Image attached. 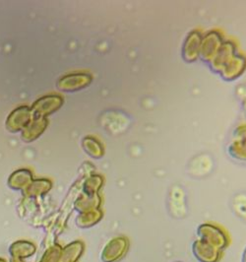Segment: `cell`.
<instances>
[{
	"instance_id": "6da1fadb",
	"label": "cell",
	"mask_w": 246,
	"mask_h": 262,
	"mask_svg": "<svg viewBox=\"0 0 246 262\" xmlns=\"http://www.w3.org/2000/svg\"><path fill=\"white\" fill-rule=\"evenodd\" d=\"M129 248V242L124 236H117L105 244L102 250L101 259L103 262L119 261L126 254Z\"/></svg>"
},
{
	"instance_id": "7a4b0ae2",
	"label": "cell",
	"mask_w": 246,
	"mask_h": 262,
	"mask_svg": "<svg viewBox=\"0 0 246 262\" xmlns=\"http://www.w3.org/2000/svg\"><path fill=\"white\" fill-rule=\"evenodd\" d=\"M200 239L208 245L221 251L229 246V238L227 235L219 229L211 225H203L199 228Z\"/></svg>"
},
{
	"instance_id": "3957f363",
	"label": "cell",
	"mask_w": 246,
	"mask_h": 262,
	"mask_svg": "<svg viewBox=\"0 0 246 262\" xmlns=\"http://www.w3.org/2000/svg\"><path fill=\"white\" fill-rule=\"evenodd\" d=\"M192 251L195 257L200 262H218L221 253L219 249H215L201 239L194 242Z\"/></svg>"
},
{
	"instance_id": "277c9868",
	"label": "cell",
	"mask_w": 246,
	"mask_h": 262,
	"mask_svg": "<svg viewBox=\"0 0 246 262\" xmlns=\"http://www.w3.org/2000/svg\"><path fill=\"white\" fill-rule=\"evenodd\" d=\"M8 251L12 258L25 260L36 253L37 247L29 241H17L11 244Z\"/></svg>"
},
{
	"instance_id": "5b68a950",
	"label": "cell",
	"mask_w": 246,
	"mask_h": 262,
	"mask_svg": "<svg viewBox=\"0 0 246 262\" xmlns=\"http://www.w3.org/2000/svg\"><path fill=\"white\" fill-rule=\"evenodd\" d=\"M85 250V245L81 241H74L61 250L60 262H77Z\"/></svg>"
},
{
	"instance_id": "8992f818",
	"label": "cell",
	"mask_w": 246,
	"mask_h": 262,
	"mask_svg": "<svg viewBox=\"0 0 246 262\" xmlns=\"http://www.w3.org/2000/svg\"><path fill=\"white\" fill-rule=\"evenodd\" d=\"M101 219V213L88 212L78 218L77 224L80 228H90Z\"/></svg>"
},
{
	"instance_id": "52a82bcc",
	"label": "cell",
	"mask_w": 246,
	"mask_h": 262,
	"mask_svg": "<svg viewBox=\"0 0 246 262\" xmlns=\"http://www.w3.org/2000/svg\"><path fill=\"white\" fill-rule=\"evenodd\" d=\"M62 247L58 244L47 249L39 262H60Z\"/></svg>"
},
{
	"instance_id": "ba28073f",
	"label": "cell",
	"mask_w": 246,
	"mask_h": 262,
	"mask_svg": "<svg viewBox=\"0 0 246 262\" xmlns=\"http://www.w3.org/2000/svg\"><path fill=\"white\" fill-rule=\"evenodd\" d=\"M10 262H24V260H21V259H17V258H12V257H11Z\"/></svg>"
},
{
	"instance_id": "9c48e42d",
	"label": "cell",
	"mask_w": 246,
	"mask_h": 262,
	"mask_svg": "<svg viewBox=\"0 0 246 262\" xmlns=\"http://www.w3.org/2000/svg\"><path fill=\"white\" fill-rule=\"evenodd\" d=\"M242 262H246V248L243 251V255H242Z\"/></svg>"
},
{
	"instance_id": "30bf717a",
	"label": "cell",
	"mask_w": 246,
	"mask_h": 262,
	"mask_svg": "<svg viewBox=\"0 0 246 262\" xmlns=\"http://www.w3.org/2000/svg\"><path fill=\"white\" fill-rule=\"evenodd\" d=\"M0 262H7V261H6V260H5V259H4V258H1V257H0Z\"/></svg>"
}]
</instances>
